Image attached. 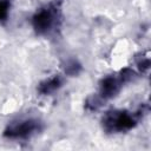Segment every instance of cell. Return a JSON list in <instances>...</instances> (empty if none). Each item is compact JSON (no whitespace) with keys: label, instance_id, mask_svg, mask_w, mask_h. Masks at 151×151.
<instances>
[{"label":"cell","instance_id":"obj_4","mask_svg":"<svg viewBox=\"0 0 151 151\" xmlns=\"http://www.w3.org/2000/svg\"><path fill=\"white\" fill-rule=\"evenodd\" d=\"M7 9H8V4L6 1H0V20L7 15Z\"/></svg>","mask_w":151,"mask_h":151},{"label":"cell","instance_id":"obj_2","mask_svg":"<svg viewBox=\"0 0 151 151\" xmlns=\"http://www.w3.org/2000/svg\"><path fill=\"white\" fill-rule=\"evenodd\" d=\"M32 130H33V123L26 122V123H22L19 126H17L13 131L9 132V134L11 136H25V134L29 133Z\"/></svg>","mask_w":151,"mask_h":151},{"label":"cell","instance_id":"obj_1","mask_svg":"<svg viewBox=\"0 0 151 151\" xmlns=\"http://www.w3.org/2000/svg\"><path fill=\"white\" fill-rule=\"evenodd\" d=\"M50 22H51V15L48 12H40L35 20H34V24H35V27L38 29H46L48 26H50Z\"/></svg>","mask_w":151,"mask_h":151},{"label":"cell","instance_id":"obj_3","mask_svg":"<svg viewBox=\"0 0 151 151\" xmlns=\"http://www.w3.org/2000/svg\"><path fill=\"white\" fill-rule=\"evenodd\" d=\"M114 87H116V81L113 79H111V78L106 79L104 81V84H103V91L105 93H112Z\"/></svg>","mask_w":151,"mask_h":151}]
</instances>
